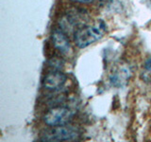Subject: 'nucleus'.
I'll return each instance as SVG.
<instances>
[{"label": "nucleus", "instance_id": "f257e3e1", "mask_svg": "<svg viewBox=\"0 0 151 142\" xmlns=\"http://www.w3.org/2000/svg\"><path fill=\"white\" fill-rule=\"evenodd\" d=\"M106 32V25L102 21L92 25H84L74 32V42L78 49H85L99 41Z\"/></svg>", "mask_w": 151, "mask_h": 142}, {"label": "nucleus", "instance_id": "f03ea898", "mask_svg": "<svg viewBox=\"0 0 151 142\" xmlns=\"http://www.w3.org/2000/svg\"><path fill=\"white\" fill-rule=\"evenodd\" d=\"M81 137V131L78 127L65 124L50 127L40 136L41 141H77Z\"/></svg>", "mask_w": 151, "mask_h": 142}, {"label": "nucleus", "instance_id": "7ed1b4c3", "mask_svg": "<svg viewBox=\"0 0 151 142\" xmlns=\"http://www.w3.org/2000/svg\"><path fill=\"white\" fill-rule=\"evenodd\" d=\"M88 14L83 9H72V11L67 12L60 19V30L64 31L66 34L72 31L74 32L82 27L88 24Z\"/></svg>", "mask_w": 151, "mask_h": 142}, {"label": "nucleus", "instance_id": "20e7f679", "mask_svg": "<svg viewBox=\"0 0 151 142\" xmlns=\"http://www.w3.org/2000/svg\"><path fill=\"white\" fill-rule=\"evenodd\" d=\"M74 116V111L67 106L57 105L51 107L42 117V120L47 126L55 127L68 124Z\"/></svg>", "mask_w": 151, "mask_h": 142}, {"label": "nucleus", "instance_id": "39448f33", "mask_svg": "<svg viewBox=\"0 0 151 142\" xmlns=\"http://www.w3.org/2000/svg\"><path fill=\"white\" fill-rule=\"evenodd\" d=\"M67 82L66 76L60 69H52L42 79V87L51 92H57L64 86Z\"/></svg>", "mask_w": 151, "mask_h": 142}, {"label": "nucleus", "instance_id": "423d86ee", "mask_svg": "<svg viewBox=\"0 0 151 142\" xmlns=\"http://www.w3.org/2000/svg\"><path fill=\"white\" fill-rule=\"evenodd\" d=\"M52 44L54 47L63 55H69L72 51L67 34L61 30H55L51 35Z\"/></svg>", "mask_w": 151, "mask_h": 142}, {"label": "nucleus", "instance_id": "0eeeda50", "mask_svg": "<svg viewBox=\"0 0 151 142\" xmlns=\"http://www.w3.org/2000/svg\"><path fill=\"white\" fill-rule=\"evenodd\" d=\"M71 2L74 3H78V4H88V3H92L94 0H69Z\"/></svg>", "mask_w": 151, "mask_h": 142}, {"label": "nucleus", "instance_id": "6e6552de", "mask_svg": "<svg viewBox=\"0 0 151 142\" xmlns=\"http://www.w3.org/2000/svg\"><path fill=\"white\" fill-rule=\"evenodd\" d=\"M145 68L146 71H148V72H151V57L146 61V63L145 64Z\"/></svg>", "mask_w": 151, "mask_h": 142}]
</instances>
